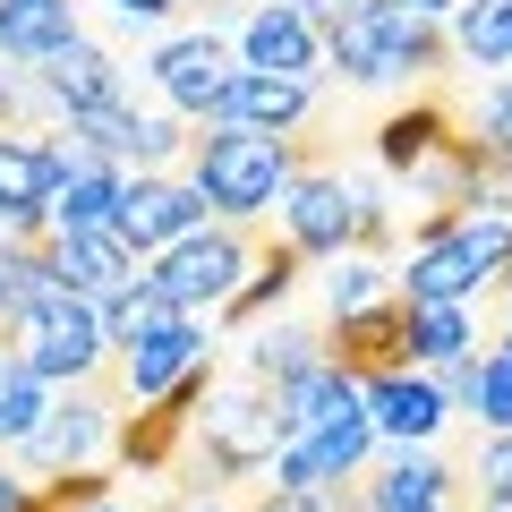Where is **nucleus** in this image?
I'll return each mask as SVG.
<instances>
[{
  "label": "nucleus",
  "instance_id": "obj_1",
  "mask_svg": "<svg viewBox=\"0 0 512 512\" xmlns=\"http://www.w3.org/2000/svg\"><path fill=\"white\" fill-rule=\"evenodd\" d=\"M316 171L308 137H265V128H205L188 146V180L214 205V222H256L265 205H282V188Z\"/></svg>",
  "mask_w": 512,
  "mask_h": 512
},
{
  "label": "nucleus",
  "instance_id": "obj_2",
  "mask_svg": "<svg viewBox=\"0 0 512 512\" xmlns=\"http://www.w3.org/2000/svg\"><path fill=\"white\" fill-rule=\"evenodd\" d=\"M325 60L350 86H393V77H436L453 60V26L419 18L402 0H359L342 26H325Z\"/></svg>",
  "mask_w": 512,
  "mask_h": 512
},
{
  "label": "nucleus",
  "instance_id": "obj_3",
  "mask_svg": "<svg viewBox=\"0 0 512 512\" xmlns=\"http://www.w3.org/2000/svg\"><path fill=\"white\" fill-rule=\"evenodd\" d=\"M0 342L18 350V359L35 367L43 384H94V376H103V359H111L103 308H94V299H77V291L35 299L18 325H0Z\"/></svg>",
  "mask_w": 512,
  "mask_h": 512
},
{
  "label": "nucleus",
  "instance_id": "obj_4",
  "mask_svg": "<svg viewBox=\"0 0 512 512\" xmlns=\"http://www.w3.org/2000/svg\"><path fill=\"white\" fill-rule=\"evenodd\" d=\"M282 239H291L299 256H350V248L376 256L384 248V205L359 197L342 171L316 163V171H299V180L282 188Z\"/></svg>",
  "mask_w": 512,
  "mask_h": 512
},
{
  "label": "nucleus",
  "instance_id": "obj_5",
  "mask_svg": "<svg viewBox=\"0 0 512 512\" xmlns=\"http://www.w3.org/2000/svg\"><path fill=\"white\" fill-rule=\"evenodd\" d=\"M256 265H265V256L248 248V231H239V222H205L197 239H180V248L154 256L146 282H154L180 316H205V308H231V299L248 291Z\"/></svg>",
  "mask_w": 512,
  "mask_h": 512
},
{
  "label": "nucleus",
  "instance_id": "obj_6",
  "mask_svg": "<svg viewBox=\"0 0 512 512\" xmlns=\"http://www.w3.org/2000/svg\"><path fill=\"white\" fill-rule=\"evenodd\" d=\"M291 410H282V393H265V384H239V393H214L197 419V444H205V470L214 478H248V470H274L282 444H291Z\"/></svg>",
  "mask_w": 512,
  "mask_h": 512
},
{
  "label": "nucleus",
  "instance_id": "obj_7",
  "mask_svg": "<svg viewBox=\"0 0 512 512\" xmlns=\"http://www.w3.org/2000/svg\"><path fill=\"white\" fill-rule=\"evenodd\" d=\"M197 367H214V333H205L197 316H171L163 333H146V342L111 350L94 384H103L111 402H120V419H128V402H163V393H180Z\"/></svg>",
  "mask_w": 512,
  "mask_h": 512
},
{
  "label": "nucleus",
  "instance_id": "obj_8",
  "mask_svg": "<svg viewBox=\"0 0 512 512\" xmlns=\"http://www.w3.org/2000/svg\"><path fill=\"white\" fill-rule=\"evenodd\" d=\"M111 444H120V402L103 384H69V402H52V419L18 453H26V478H86Z\"/></svg>",
  "mask_w": 512,
  "mask_h": 512
},
{
  "label": "nucleus",
  "instance_id": "obj_9",
  "mask_svg": "<svg viewBox=\"0 0 512 512\" xmlns=\"http://www.w3.org/2000/svg\"><path fill=\"white\" fill-rule=\"evenodd\" d=\"M248 77V60L231 52L222 35H180L154 52V86H163V103L180 111V120H222V103H231V86Z\"/></svg>",
  "mask_w": 512,
  "mask_h": 512
},
{
  "label": "nucleus",
  "instance_id": "obj_10",
  "mask_svg": "<svg viewBox=\"0 0 512 512\" xmlns=\"http://www.w3.org/2000/svg\"><path fill=\"white\" fill-rule=\"evenodd\" d=\"M325 359L342 367V376H359V384L419 367V342H410V299L393 291V299H376V308H359V316H333Z\"/></svg>",
  "mask_w": 512,
  "mask_h": 512
},
{
  "label": "nucleus",
  "instance_id": "obj_11",
  "mask_svg": "<svg viewBox=\"0 0 512 512\" xmlns=\"http://www.w3.org/2000/svg\"><path fill=\"white\" fill-rule=\"evenodd\" d=\"M333 512H461V504H453V470L436 453H419V444H402L393 461L350 478L333 495Z\"/></svg>",
  "mask_w": 512,
  "mask_h": 512
},
{
  "label": "nucleus",
  "instance_id": "obj_12",
  "mask_svg": "<svg viewBox=\"0 0 512 512\" xmlns=\"http://www.w3.org/2000/svg\"><path fill=\"white\" fill-rule=\"evenodd\" d=\"M205 214H214V205L197 197V180L137 171V180H128V205H120V239H128L137 256H163V248H180V239H197Z\"/></svg>",
  "mask_w": 512,
  "mask_h": 512
},
{
  "label": "nucleus",
  "instance_id": "obj_13",
  "mask_svg": "<svg viewBox=\"0 0 512 512\" xmlns=\"http://www.w3.org/2000/svg\"><path fill=\"white\" fill-rule=\"evenodd\" d=\"M239 60L256 77H308L316 86V69H325V26H308L291 0H256L248 18H239Z\"/></svg>",
  "mask_w": 512,
  "mask_h": 512
},
{
  "label": "nucleus",
  "instance_id": "obj_14",
  "mask_svg": "<svg viewBox=\"0 0 512 512\" xmlns=\"http://www.w3.org/2000/svg\"><path fill=\"white\" fill-rule=\"evenodd\" d=\"M52 197H60L52 137H9L0 128V214H9V231H52Z\"/></svg>",
  "mask_w": 512,
  "mask_h": 512
},
{
  "label": "nucleus",
  "instance_id": "obj_15",
  "mask_svg": "<svg viewBox=\"0 0 512 512\" xmlns=\"http://www.w3.org/2000/svg\"><path fill=\"white\" fill-rule=\"evenodd\" d=\"M146 282V265H137V248H128L120 231H60V291L94 299V308H111L120 291H137Z\"/></svg>",
  "mask_w": 512,
  "mask_h": 512
},
{
  "label": "nucleus",
  "instance_id": "obj_16",
  "mask_svg": "<svg viewBox=\"0 0 512 512\" xmlns=\"http://www.w3.org/2000/svg\"><path fill=\"white\" fill-rule=\"evenodd\" d=\"M35 86L52 94L60 120H77V111H103V103H128V94H120V69H111V52H103V43H86V35H77L69 52L43 60Z\"/></svg>",
  "mask_w": 512,
  "mask_h": 512
},
{
  "label": "nucleus",
  "instance_id": "obj_17",
  "mask_svg": "<svg viewBox=\"0 0 512 512\" xmlns=\"http://www.w3.org/2000/svg\"><path fill=\"white\" fill-rule=\"evenodd\" d=\"M393 282H402V299H419V308H470L478 291H495L453 239H419V248L393 265Z\"/></svg>",
  "mask_w": 512,
  "mask_h": 512
},
{
  "label": "nucleus",
  "instance_id": "obj_18",
  "mask_svg": "<svg viewBox=\"0 0 512 512\" xmlns=\"http://www.w3.org/2000/svg\"><path fill=\"white\" fill-rule=\"evenodd\" d=\"M316 120V86L308 77H239L231 86V103H222V120L214 128H265V137H291V128H308Z\"/></svg>",
  "mask_w": 512,
  "mask_h": 512
},
{
  "label": "nucleus",
  "instance_id": "obj_19",
  "mask_svg": "<svg viewBox=\"0 0 512 512\" xmlns=\"http://www.w3.org/2000/svg\"><path fill=\"white\" fill-rule=\"evenodd\" d=\"M444 410H453V402H444L436 376H419V367L367 384V419H376V436H393V444H427L444 427Z\"/></svg>",
  "mask_w": 512,
  "mask_h": 512
},
{
  "label": "nucleus",
  "instance_id": "obj_20",
  "mask_svg": "<svg viewBox=\"0 0 512 512\" xmlns=\"http://www.w3.org/2000/svg\"><path fill=\"white\" fill-rule=\"evenodd\" d=\"M77 43V18L69 0H0V60L9 69H43L52 52Z\"/></svg>",
  "mask_w": 512,
  "mask_h": 512
},
{
  "label": "nucleus",
  "instance_id": "obj_21",
  "mask_svg": "<svg viewBox=\"0 0 512 512\" xmlns=\"http://www.w3.org/2000/svg\"><path fill=\"white\" fill-rule=\"evenodd\" d=\"M120 205H128V171H111V163H94V171H77L69 188L52 197V231H120Z\"/></svg>",
  "mask_w": 512,
  "mask_h": 512
},
{
  "label": "nucleus",
  "instance_id": "obj_22",
  "mask_svg": "<svg viewBox=\"0 0 512 512\" xmlns=\"http://www.w3.org/2000/svg\"><path fill=\"white\" fill-rule=\"evenodd\" d=\"M43 419H52V384H43L35 367L18 359V350L0 342V444H9V453H18V444L35 436Z\"/></svg>",
  "mask_w": 512,
  "mask_h": 512
},
{
  "label": "nucleus",
  "instance_id": "obj_23",
  "mask_svg": "<svg viewBox=\"0 0 512 512\" xmlns=\"http://www.w3.org/2000/svg\"><path fill=\"white\" fill-rule=\"evenodd\" d=\"M453 60L512 69V0H461L453 9Z\"/></svg>",
  "mask_w": 512,
  "mask_h": 512
},
{
  "label": "nucleus",
  "instance_id": "obj_24",
  "mask_svg": "<svg viewBox=\"0 0 512 512\" xmlns=\"http://www.w3.org/2000/svg\"><path fill=\"white\" fill-rule=\"evenodd\" d=\"M248 367H256V384L265 393H291V384H308L316 367H325V333H256V350H248Z\"/></svg>",
  "mask_w": 512,
  "mask_h": 512
},
{
  "label": "nucleus",
  "instance_id": "obj_25",
  "mask_svg": "<svg viewBox=\"0 0 512 512\" xmlns=\"http://www.w3.org/2000/svg\"><path fill=\"white\" fill-rule=\"evenodd\" d=\"M410 342H419V367H461V359H478L470 308H419V299H410Z\"/></svg>",
  "mask_w": 512,
  "mask_h": 512
},
{
  "label": "nucleus",
  "instance_id": "obj_26",
  "mask_svg": "<svg viewBox=\"0 0 512 512\" xmlns=\"http://www.w3.org/2000/svg\"><path fill=\"white\" fill-rule=\"evenodd\" d=\"M436 239H453V248L470 256L487 282H504V274H512V222H504V214H487V205H478V214H453Z\"/></svg>",
  "mask_w": 512,
  "mask_h": 512
},
{
  "label": "nucleus",
  "instance_id": "obj_27",
  "mask_svg": "<svg viewBox=\"0 0 512 512\" xmlns=\"http://www.w3.org/2000/svg\"><path fill=\"white\" fill-rule=\"evenodd\" d=\"M171 316H180V308H171L154 282H137V291H120V299L103 308V333H111V350H128V342H146V333H163Z\"/></svg>",
  "mask_w": 512,
  "mask_h": 512
},
{
  "label": "nucleus",
  "instance_id": "obj_28",
  "mask_svg": "<svg viewBox=\"0 0 512 512\" xmlns=\"http://www.w3.org/2000/svg\"><path fill=\"white\" fill-rule=\"evenodd\" d=\"M325 291H333V316H359V308H376V299H393L402 282L384 274V265H376L367 248H350L342 265H333V282H325Z\"/></svg>",
  "mask_w": 512,
  "mask_h": 512
},
{
  "label": "nucleus",
  "instance_id": "obj_29",
  "mask_svg": "<svg viewBox=\"0 0 512 512\" xmlns=\"http://www.w3.org/2000/svg\"><path fill=\"white\" fill-rule=\"evenodd\" d=\"M487 436H512V350H478V410Z\"/></svg>",
  "mask_w": 512,
  "mask_h": 512
},
{
  "label": "nucleus",
  "instance_id": "obj_30",
  "mask_svg": "<svg viewBox=\"0 0 512 512\" xmlns=\"http://www.w3.org/2000/svg\"><path fill=\"white\" fill-rule=\"evenodd\" d=\"M470 128H478V146H487V154H512V77H504V86H487V94H478Z\"/></svg>",
  "mask_w": 512,
  "mask_h": 512
},
{
  "label": "nucleus",
  "instance_id": "obj_31",
  "mask_svg": "<svg viewBox=\"0 0 512 512\" xmlns=\"http://www.w3.org/2000/svg\"><path fill=\"white\" fill-rule=\"evenodd\" d=\"M52 487H60V512H128L120 495H111L103 470H86V478H52Z\"/></svg>",
  "mask_w": 512,
  "mask_h": 512
},
{
  "label": "nucleus",
  "instance_id": "obj_32",
  "mask_svg": "<svg viewBox=\"0 0 512 512\" xmlns=\"http://www.w3.org/2000/svg\"><path fill=\"white\" fill-rule=\"evenodd\" d=\"M478 205L512 222V154H487V171H478Z\"/></svg>",
  "mask_w": 512,
  "mask_h": 512
},
{
  "label": "nucleus",
  "instance_id": "obj_33",
  "mask_svg": "<svg viewBox=\"0 0 512 512\" xmlns=\"http://www.w3.org/2000/svg\"><path fill=\"white\" fill-rule=\"evenodd\" d=\"M478 495H512V436H487V461H478Z\"/></svg>",
  "mask_w": 512,
  "mask_h": 512
},
{
  "label": "nucleus",
  "instance_id": "obj_34",
  "mask_svg": "<svg viewBox=\"0 0 512 512\" xmlns=\"http://www.w3.org/2000/svg\"><path fill=\"white\" fill-rule=\"evenodd\" d=\"M291 9H299V18H308V26H342L350 9H359V0H291Z\"/></svg>",
  "mask_w": 512,
  "mask_h": 512
},
{
  "label": "nucleus",
  "instance_id": "obj_35",
  "mask_svg": "<svg viewBox=\"0 0 512 512\" xmlns=\"http://www.w3.org/2000/svg\"><path fill=\"white\" fill-rule=\"evenodd\" d=\"M256 512H333V495H265Z\"/></svg>",
  "mask_w": 512,
  "mask_h": 512
},
{
  "label": "nucleus",
  "instance_id": "obj_36",
  "mask_svg": "<svg viewBox=\"0 0 512 512\" xmlns=\"http://www.w3.org/2000/svg\"><path fill=\"white\" fill-rule=\"evenodd\" d=\"M111 9H120V18H171L180 0H111Z\"/></svg>",
  "mask_w": 512,
  "mask_h": 512
},
{
  "label": "nucleus",
  "instance_id": "obj_37",
  "mask_svg": "<svg viewBox=\"0 0 512 512\" xmlns=\"http://www.w3.org/2000/svg\"><path fill=\"white\" fill-rule=\"evenodd\" d=\"M402 9H419V18H444V9H461V0H402Z\"/></svg>",
  "mask_w": 512,
  "mask_h": 512
},
{
  "label": "nucleus",
  "instance_id": "obj_38",
  "mask_svg": "<svg viewBox=\"0 0 512 512\" xmlns=\"http://www.w3.org/2000/svg\"><path fill=\"white\" fill-rule=\"evenodd\" d=\"M9 111H18V86H9V77H0V128H18V120H9Z\"/></svg>",
  "mask_w": 512,
  "mask_h": 512
},
{
  "label": "nucleus",
  "instance_id": "obj_39",
  "mask_svg": "<svg viewBox=\"0 0 512 512\" xmlns=\"http://www.w3.org/2000/svg\"><path fill=\"white\" fill-rule=\"evenodd\" d=\"M495 308H504V333H512V274L495 282Z\"/></svg>",
  "mask_w": 512,
  "mask_h": 512
},
{
  "label": "nucleus",
  "instance_id": "obj_40",
  "mask_svg": "<svg viewBox=\"0 0 512 512\" xmlns=\"http://www.w3.org/2000/svg\"><path fill=\"white\" fill-rule=\"evenodd\" d=\"M0 239H9V214H0Z\"/></svg>",
  "mask_w": 512,
  "mask_h": 512
},
{
  "label": "nucleus",
  "instance_id": "obj_41",
  "mask_svg": "<svg viewBox=\"0 0 512 512\" xmlns=\"http://www.w3.org/2000/svg\"><path fill=\"white\" fill-rule=\"evenodd\" d=\"M495 350H512V333H504V342H495Z\"/></svg>",
  "mask_w": 512,
  "mask_h": 512
}]
</instances>
